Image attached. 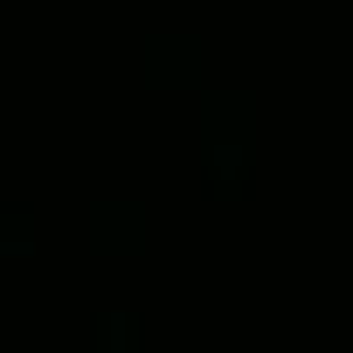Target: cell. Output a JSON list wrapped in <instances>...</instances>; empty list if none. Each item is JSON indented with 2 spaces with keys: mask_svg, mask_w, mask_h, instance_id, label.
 Wrapping results in <instances>:
<instances>
[{
  "mask_svg": "<svg viewBox=\"0 0 353 353\" xmlns=\"http://www.w3.org/2000/svg\"><path fill=\"white\" fill-rule=\"evenodd\" d=\"M139 70H145V83H152V90H201V35H188V28L145 35Z\"/></svg>",
  "mask_w": 353,
  "mask_h": 353,
  "instance_id": "obj_1",
  "label": "cell"
},
{
  "mask_svg": "<svg viewBox=\"0 0 353 353\" xmlns=\"http://www.w3.org/2000/svg\"><path fill=\"white\" fill-rule=\"evenodd\" d=\"M201 139L215 145V152H243L250 139H256V90H201Z\"/></svg>",
  "mask_w": 353,
  "mask_h": 353,
  "instance_id": "obj_2",
  "label": "cell"
}]
</instances>
